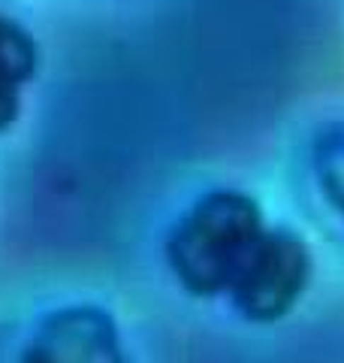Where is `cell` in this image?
<instances>
[{"label": "cell", "instance_id": "cell-1", "mask_svg": "<svg viewBox=\"0 0 344 363\" xmlns=\"http://www.w3.org/2000/svg\"><path fill=\"white\" fill-rule=\"evenodd\" d=\"M266 233L263 212L242 191H212L181 215L166 240V260L197 297L227 294Z\"/></svg>", "mask_w": 344, "mask_h": 363}, {"label": "cell", "instance_id": "cell-2", "mask_svg": "<svg viewBox=\"0 0 344 363\" xmlns=\"http://www.w3.org/2000/svg\"><path fill=\"white\" fill-rule=\"evenodd\" d=\"M308 272V245L287 227H266L227 294L248 321L272 324L302 297Z\"/></svg>", "mask_w": 344, "mask_h": 363}, {"label": "cell", "instance_id": "cell-3", "mask_svg": "<svg viewBox=\"0 0 344 363\" xmlns=\"http://www.w3.org/2000/svg\"><path fill=\"white\" fill-rule=\"evenodd\" d=\"M18 363H127V357L106 312L67 306L42 318Z\"/></svg>", "mask_w": 344, "mask_h": 363}, {"label": "cell", "instance_id": "cell-4", "mask_svg": "<svg viewBox=\"0 0 344 363\" xmlns=\"http://www.w3.org/2000/svg\"><path fill=\"white\" fill-rule=\"evenodd\" d=\"M311 164L326 200L344 212V121L329 124L317 133Z\"/></svg>", "mask_w": 344, "mask_h": 363}, {"label": "cell", "instance_id": "cell-5", "mask_svg": "<svg viewBox=\"0 0 344 363\" xmlns=\"http://www.w3.org/2000/svg\"><path fill=\"white\" fill-rule=\"evenodd\" d=\"M37 61L40 52L30 33L21 25H16L13 18L0 16V76L21 85L37 73Z\"/></svg>", "mask_w": 344, "mask_h": 363}, {"label": "cell", "instance_id": "cell-6", "mask_svg": "<svg viewBox=\"0 0 344 363\" xmlns=\"http://www.w3.org/2000/svg\"><path fill=\"white\" fill-rule=\"evenodd\" d=\"M18 118V85L0 76V133L9 130Z\"/></svg>", "mask_w": 344, "mask_h": 363}]
</instances>
